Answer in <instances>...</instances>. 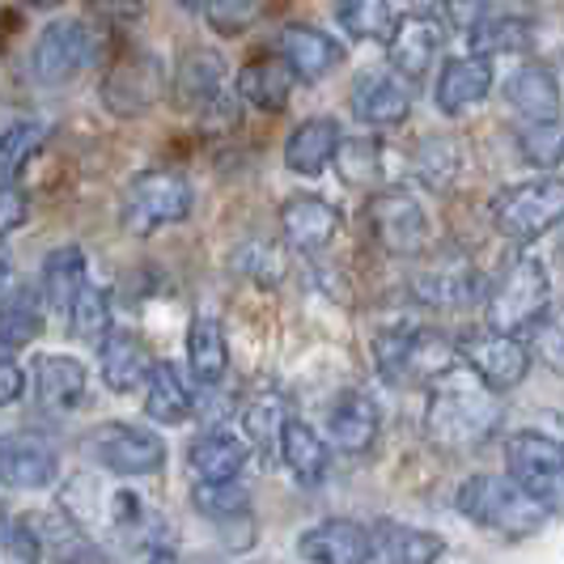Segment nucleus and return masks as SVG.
Returning <instances> with one entry per match:
<instances>
[{"label": "nucleus", "instance_id": "nucleus-1", "mask_svg": "<svg viewBox=\"0 0 564 564\" xmlns=\"http://www.w3.org/2000/svg\"><path fill=\"white\" fill-rule=\"evenodd\" d=\"M501 416H506L501 391H492L463 357L429 378V399H424L429 442L446 451H471L497 433Z\"/></svg>", "mask_w": 564, "mask_h": 564}, {"label": "nucleus", "instance_id": "nucleus-2", "mask_svg": "<svg viewBox=\"0 0 564 564\" xmlns=\"http://www.w3.org/2000/svg\"><path fill=\"white\" fill-rule=\"evenodd\" d=\"M454 509L467 522H476V527L501 539H535L552 522V513L539 506L509 471L506 476H471V480H463L458 492H454Z\"/></svg>", "mask_w": 564, "mask_h": 564}, {"label": "nucleus", "instance_id": "nucleus-3", "mask_svg": "<svg viewBox=\"0 0 564 564\" xmlns=\"http://www.w3.org/2000/svg\"><path fill=\"white\" fill-rule=\"evenodd\" d=\"M196 208V192L178 170H144L123 187L119 221L128 234H158L166 226L187 221Z\"/></svg>", "mask_w": 564, "mask_h": 564}, {"label": "nucleus", "instance_id": "nucleus-4", "mask_svg": "<svg viewBox=\"0 0 564 564\" xmlns=\"http://www.w3.org/2000/svg\"><path fill=\"white\" fill-rule=\"evenodd\" d=\"M564 221V178L539 174L527 183H513L492 199V226L509 242H535L547 229Z\"/></svg>", "mask_w": 564, "mask_h": 564}, {"label": "nucleus", "instance_id": "nucleus-5", "mask_svg": "<svg viewBox=\"0 0 564 564\" xmlns=\"http://www.w3.org/2000/svg\"><path fill=\"white\" fill-rule=\"evenodd\" d=\"M506 471L552 518H564V442L535 433V429L513 433L506 437Z\"/></svg>", "mask_w": 564, "mask_h": 564}, {"label": "nucleus", "instance_id": "nucleus-6", "mask_svg": "<svg viewBox=\"0 0 564 564\" xmlns=\"http://www.w3.org/2000/svg\"><path fill=\"white\" fill-rule=\"evenodd\" d=\"M552 302V284H547V268L535 254H518L509 263L501 284L488 293V327L497 332H513L522 336L527 327H535L539 314Z\"/></svg>", "mask_w": 564, "mask_h": 564}, {"label": "nucleus", "instance_id": "nucleus-7", "mask_svg": "<svg viewBox=\"0 0 564 564\" xmlns=\"http://www.w3.org/2000/svg\"><path fill=\"white\" fill-rule=\"evenodd\" d=\"M166 94V64L153 47H128L102 77V107L119 119L153 111Z\"/></svg>", "mask_w": 564, "mask_h": 564}, {"label": "nucleus", "instance_id": "nucleus-8", "mask_svg": "<svg viewBox=\"0 0 564 564\" xmlns=\"http://www.w3.org/2000/svg\"><path fill=\"white\" fill-rule=\"evenodd\" d=\"M373 357L387 382H429L437 369L458 361V348L424 327H399L373 339Z\"/></svg>", "mask_w": 564, "mask_h": 564}, {"label": "nucleus", "instance_id": "nucleus-9", "mask_svg": "<svg viewBox=\"0 0 564 564\" xmlns=\"http://www.w3.org/2000/svg\"><path fill=\"white\" fill-rule=\"evenodd\" d=\"M98 52L94 43V30L77 22V18H59L52 26H43V34L34 39V52H30V77L47 89L59 85H73L89 68V59Z\"/></svg>", "mask_w": 564, "mask_h": 564}, {"label": "nucleus", "instance_id": "nucleus-10", "mask_svg": "<svg viewBox=\"0 0 564 564\" xmlns=\"http://www.w3.org/2000/svg\"><path fill=\"white\" fill-rule=\"evenodd\" d=\"M89 458L115 476H158L166 467V437L149 433L141 424L111 421L94 429L89 437Z\"/></svg>", "mask_w": 564, "mask_h": 564}, {"label": "nucleus", "instance_id": "nucleus-11", "mask_svg": "<svg viewBox=\"0 0 564 564\" xmlns=\"http://www.w3.org/2000/svg\"><path fill=\"white\" fill-rule=\"evenodd\" d=\"M369 234L378 238V247L391 254H421L429 247V213L412 192L387 187L366 204Z\"/></svg>", "mask_w": 564, "mask_h": 564}, {"label": "nucleus", "instance_id": "nucleus-12", "mask_svg": "<svg viewBox=\"0 0 564 564\" xmlns=\"http://www.w3.org/2000/svg\"><path fill=\"white\" fill-rule=\"evenodd\" d=\"M454 348H458V357L476 369L492 391H501V395L513 391V387H522L527 373H531V348L522 344V336H513V332H497V327L471 332V336L458 339Z\"/></svg>", "mask_w": 564, "mask_h": 564}, {"label": "nucleus", "instance_id": "nucleus-13", "mask_svg": "<svg viewBox=\"0 0 564 564\" xmlns=\"http://www.w3.org/2000/svg\"><path fill=\"white\" fill-rule=\"evenodd\" d=\"M59 476L56 446L39 433H4L0 437V488L43 492Z\"/></svg>", "mask_w": 564, "mask_h": 564}, {"label": "nucleus", "instance_id": "nucleus-14", "mask_svg": "<svg viewBox=\"0 0 564 564\" xmlns=\"http://www.w3.org/2000/svg\"><path fill=\"white\" fill-rule=\"evenodd\" d=\"M387 52H391V64L395 73H403L408 82H421L429 77V68L442 56V43H446V30L433 13H403L395 18V26L387 34Z\"/></svg>", "mask_w": 564, "mask_h": 564}, {"label": "nucleus", "instance_id": "nucleus-15", "mask_svg": "<svg viewBox=\"0 0 564 564\" xmlns=\"http://www.w3.org/2000/svg\"><path fill=\"white\" fill-rule=\"evenodd\" d=\"M149 369H153V352L144 348V339L137 332L111 327L107 336L98 339V373H102V382L111 387L115 395L141 391Z\"/></svg>", "mask_w": 564, "mask_h": 564}, {"label": "nucleus", "instance_id": "nucleus-16", "mask_svg": "<svg viewBox=\"0 0 564 564\" xmlns=\"http://www.w3.org/2000/svg\"><path fill=\"white\" fill-rule=\"evenodd\" d=\"M339 226H344V217H339L336 204H327V199L318 196H293L284 199L281 208V229H284V242L293 247V251H327L332 242H336Z\"/></svg>", "mask_w": 564, "mask_h": 564}, {"label": "nucleus", "instance_id": "nucleus-17", "mask_svg": "<svg viewBox=\"0 0 564 564\" xmlns=\"http://www.w3.org/2000/svg\"><path fill=\"white\" fill-rule=\"evenodd\" d=\"M352 111L369 128H395L412 111V85L403 73H366L352 85Z\"/></svg>", "mask_w": 564, "mask_h": 564}, {"label": "nucleus", "instance_id": "nucleus-18", "mask_svg": "<svg viewBox=\"0 0 564 564\" xmlns=\"http://www.w3.org/2000/svg\"><path fill=\"white\" fill-rule=\"evenodd\" d=\"M488 89H492V59L471 52V56H458L442 64L433 98H437V111L458 119L463 111L480 107L484 98H488Z\"/></svg>", "mask_w": 564, "mask_h": 564}, {"label": "nucleus", "instance_id": "nucleus-19", "mask_svg": "<svg viewBox=\"0 0 564 564\" xmlns=\"http://www.w3.org/2000/svg\"><path fill=\"white\" fill-rule=\"evenodd\" d=\"M276 52L289 59L297 82H323L327 73H336L339 59H344V47L318 26H284L276 34Z\"/></svg>", "mask_w": 564, "mask_h": 564}, {"label": "nucleus", "instance_id": "nucleus-20", "mask_svg": "<svg viewBox=\"0 0 564 564\" xmlns=\"http://www.w3.org/2000/svg\"><path fill=\"white\" fill-rule=\"evenodd\" d=\"M302 561L314 564H361L369 561V527L352 518H327L302 535Z\"/></svg>", "mask_w": 564, "mask_h": 564}, {"label": "nucleus", "instance_id": "nucleus-21", "mask_svg": "<svg viewBox=\"0 0 564 564\" xmlns=\"http://www.w3.org/2000/svg\"><path fill=\"white\" fill-rule=\"evenodd\" d=\"M293 82H297V73L289 68V59L281 52H272V56H254L242 73H238V98L254 107V111H268L276 115L289 107V98H293Z\"/></svg>", "mask_w": 564, "mask_h": 564}, {"label": "nucleus", "instance_id": "nucleus-22", "mask_svg": "<svg viewBox=\"0 0 564 564\" xmlns=\"http://www.w3.org/2000/svg\"><path fill=\"white\" fill-rule=\"evenodd\" d=\"M446 556V543L433 531L408 527V522H378L369 531V561L378 564H429Z\"/></svg>", "mask_w": 564, "mask_h": 564}, {"label": "nucleus", "instance_id": "nucleus-23", "mask_svg": "<svg viewBox=\"0 0 564 564\" xmlns=\"http://www.w3.org/2000/svg\"><path fill=\"white\" fill-rule=\"evenodd\" d=\"M276 446H281V458H284V467H289V476L302 484V488H318V484L327 480V471H332V451H327V442H323L318 429L289 416L281 429V437H276Z\"/></svg>", "mask_w": 564, "mask_h": 564}, {"label": "nucleus", "instance_id": "nucleus-24", "mask_svg": "<svg viewBox=\"0 0 564 564\" xmlns=\"http://www.w3.org/2000/svg\"><path fill=\"white\" fill-rule=\"evenodd\" d=\"M85 387H89L85 366L68 352H47V357L34 361V395H39L43 408L73 412V408H82Z\"/></svg>", "mask_w": 564, "mask_h": 564}, {"label": "nucleus", "instance_id": "nucleus-25", "mask_svg": "<svg viewBox=\"0 0 564 564\" xmlns=\"http://www.w3.org/2000/svg\"><path fill=\"white\" fill-rule=\"evenodd\" d=\"M336 144H339V123L332 115L302 119V123L293 128V137L284 141V166L293 170V174L314 178V174H323V170L332 166Z\"/></svg>", "mask_w": 564, "mask_h": 564}, {"label": "nucleus", "instance_id": "nucleus-26", "mask_svg": "<svg viewBox=\"0 0 564 564\" xmlns=\"http://www.w3.org/2000/svg\"><path fill=\"white\" fill-rule=\"evenodd\" d=\"M378 403L361 391H348V395H339L332 403V412H327V433H332V446H339L344 454H366L373 446V437H378Z\"/></svg>", "mask_w": 564, "mask_h": 564}, {"label": "nucleus", "instance_id": "nucleus-27", "mask_svg": "<svg viewBox=\"0 0 564 564\" xmlns=\"http://www.w3.org/2000/svg\"><path fill=\"white\" fill-rule=\"evenodd\" d=\"M187 369L199 387H221L229 373V339L226 323L213 314H199L187 327Z\"/></svg>", "mask_w": 564, "mask_h": 564}, {"label": "nucleus", "instance_id": "nucleus-28", "mask_svg": "<svg viewBox=\"0 0 564 564\" xmlns=\"http://www.w3.org/2000/svg\"><path fill=\"white\" fill-rule=\"evenodd\" d=\"M506 102L522 119H552L561 115V77L552 64H522L506 82Z\"/></svg>", "mask_w": 564, "mask_h": 564}, {"label": "nucleus", "instance_id": "nucleus-29", "mask_svg": "<svg viewBox=\"0 0 564 564\" xmlns=\"http://www.w3.org/2000/svg\"><path fill=\"white\" fill-rule=\"evenodd\" d=\"M43 323H47V302H43V289H30V284H13L4 297H0V344L13 352V348H26L43 336Z\"/></svg>", "mask_w": 564, "mask_h": 564}, {"label": "nucleus", "instance_id": "nucleus-30", "mask_svg": "<svg viewBox=\"0 0 564 564\" xmlns=\"http://www.w3.org/2000/svg\"><path fill=\"white\" fill-rule=\"evenodd\" d=\"M144 412L158 424H183L196 416V399L187 391L183 373L170 361H153L149 378H144Z\"/></svg>", "mask_w": 564, "mask_h": 564}, {"label": "nucleus", "instance_id": "nucleus-31", "mask_svg": "<svg viewBox=\"0 0 564 564\" xmlns=\"http://www.w3.org/2000/svg\"><path fill=\"white\" fill-rule=\"evenodd\" d=\"M531 39H535V26L518 13H501V9H488L484 18L467 26V43L476 56H513V52H527Z\"/></svg>", "mask_w": 564, "mask_h": 564}, {"label": "nucleus", "instance_id": "nucleus-32", "mask_svg": "<svg viewBox=\"0 0 564 564\" xmlns=\"http://www.w3.org/2000/svg\"><path fill=\"white\" fill-rule=\"evenodd\" d=\"M221 89H226V64H221V56L208 52V47H192L183 56V64H178V73H174L178 102L192 107V111H204Z\"/></svg>", "mask_w": 564, "mask_h": 564}, {"label": "nucleus", "instance_id": "nucleus-33", "mask_svg": "<svg viewBox=\"0 0 564 564\" xmlns=\"http://www.w3.org/2000/svg\"><path fill=\"white\" fill-rule=\"evenodd\" d=\"M247 458H251V442H238L217 429L187 446V467L196 471V480H234L242 476Z\"/></svg>", "mask_w": 564, "mask_h": 564}, {"label": "nucleus", "instance_id": "nucleus-34", "mask_svg": "<svg viewBox=\"0 0 564 564\" xmlns=\"http://www.w3.org/2000/svg\"><path fill=\"white\" fill-rule=\"evenodd\" d=\"M85 284H89V268H85L82 247H56L43 259V302H47V311L64 314Z\"/></svg>", "mask_w": 564, "mask_h": 564}, {"label": "nucleus", "instance_id": "nucleus-35", "mask_svg": "<svg viewBox=\"0 0 564 564\" xmlns=\"http://www.w3.org/2000/svg\"><path fill=\"white\" fill-rule=\"evenodd\" d=\"M412 289L421 302H433V306H467L476 297V276L467 259H442V263H429L412 281Z\"/></svg>", "mask_w": 564, "mask_h": 564}, {"label": "nucleus", "instance_id": "nucleus-36", "mask_svg": "<svg viewBox=\"0 0 564 564\" xmlns=\"http://www.w3.org/2000/svg\"><path fill=\"white\" fill-rule=\"evenodd\" d=\"M463 170H467V149L454 137H429L416 149V178L429 192H451L463 178Z\"/></svg>", "mask_w": 564, "mask_h": 564}, {"label": "nucleus", "instance_id": "nucleus-37", "mask_svg": "<svg viewBox=\"0 0 564 564\" xmlns=\"http://www.w3.org/2000/svg\"><path fill=\"white\" fill-rule=\"evenodd\" d=\"M518 153H522L527 166L535 170L564 166V115L527 119V128H518Z\"/></svg>", "mask_w": 564, "mask_h": 564}, {"label": "nucleus", "instance_id": "nucleus-38", "mask_svg": "<svg viewBox=\"0 0 564 564\" xmlns=\"http://www.w3.org/2000/svg\"><path fill=\"white\" fill-rule=\"evenodd\" d=\"M47 137L52 132L39 119H22V123L4 128V137H0V183H18L22 170L30 166V158L47 144Z\"/></svg>", "mask_w": 564, "mask_h": 564}, {"label": "nucleus", "instance_id": "nucleus-39", "mask_svg": "<svg viewBox=\"0 0 564 564\" xmlns=\"http://www.w3.org/2000/svg\"><path fill=\"white\" fill-rule=\"evenodd\" d=\"M332 162H336L339 178H344L348 187H361V192H373L378 178H382V149H378L373 137H357V141H344V137H339Z\"/></svg>", "mask_w": 564, "mask_h": 564}, {"label": "nucleus", "instance_id": "nucleus-40", "mask_svg": "<svg viewBox=\"0 0 564 564\" xmlns=\"http://www.w3.org/2000/svg\"><path fill=\"white\" fill-rule=\"evenodd\" d=\"M192 509L213 518V522H234V518H247L251 513V492L234 480H199L192 488Z\"/></svg>", "mask_w": 564, "mask_h": 564}, {"label": "nucleus", "instance_id": "nucleus-41", "mask_svg": "<svg viewBox=\"0 0 564 564\" xmlns=\"http://www.w3.org/2000/svg\"><path fill=\"white\" fill-rule=\"evenodd\" d=\"M64 318H68V332H73L77 339H85V344H98V339L115 327L111 297H107L98 284H85L82 293L73 297V306L64 311Z\"/></svg>", "mask_w": 564, "mask_h": 564}, {"label": "nucleus", "instance_id": "nucleus-42", "mask_svg": "<svg viewBox=\"0 0 564 564\" xmlns=\"http://www.w3.org/2000/svg\"><path fill=\"white\" fill-rule=\"evenodd\" d=\"M336 22L352 39H387L395 26V13L387 0H336Z\"/></svg>", "mask_w": 564, "mask_h": 564}, {"label": "nucleus", "instance_id": "nucleus-43", "mask_svg": "<svg viewBox=\"0 0 564 564\" xmlns=\"http://www.w3.org/2000/svg\"><path fill=\"white\" fill-rule=\"evenodd\" d=\"M284 421H289V408L281 403V395H254L242 408V429L251 446H272L281 437Z\"/></svg>", "mask_w": 564, "mask_h": 564}, {"label": "nucleus", "instance_id": "nucleus-44", "mask_svg": "<svg viewBox=\"0 0 564 564\" xmlns=\"http://www.w3.org/2000/svg\"><path fill=\"white\" fill-rule=\"evenodd\" d=\"M229 268L238 276H247V281L268 289V284H276L284 276V254L272 242H247V247H238V251L229 254Z\"/></svg>", "mask_w": 564, "mask_h": 564}, {"label": "nucleus", "instance_id": "nucleus-45", "mask_svg": "<svg viewBox=\"0 0 564 564\" xmlns=\"http://www.w3.org/2000/svg\"><path fill=\"white\" fill-rule=\"evenodd\" d=\"M259 9H263V0H204L199 4L204 22L213 26V34H221V39H238L242 30H251Z\"/></svg>", "mask_w": 564, "mask_h": 564}, {"label": "nucleus", "instance_id": "nucleus-46", "mask_svg": "<svg viewBox=\"0 0 564 564\" xmlns=\"http://www.w3.org/2000/svg\"><path fill=\"white\" fill-rule=\"evenodd\" d=\"M535 357L552 373L564 378V306L561 311H543L535 323Z\"/></svg>", "mask_w": 564, "mask_h": 564}, {"label": "nucleus", "instance_id": "nucleus-47", "mask_svg": "<svg viewBox=\"0 0 564 564\" xmlns=\"http://www.w3.org/2000/svg\"><path fill=\"white\" fill-rule=\"evenodd\" d=\"M30 217V204L26 196L18 192V183H0V242L13 234V229H22Z\"/></svg>", "mask_w": 564, "mask_h": 564}, {"label": "nucleus", "instance_id": "nucleus-48", "mask_svg": "<svg viewBox=\"0 0 564 564\" xmlns=\"http://www.w3.org/2000/svg\"><path fill=\"white\" fill-rule=\"evenodd\" d=\"M22 395H26V369L18 366V361L9 357V348L0 344V408L18 403Z\"/></svg>", "mask_w": 564, "mask_h": 564}, {"label": "nucleus", "instance_id": "nucleus-49", "mask_svg": "<svg viewBox=\"0 0 564 564\" xmlns=\"http://www.w3.org/2000/svg\"><path fill=\"white\" fill-rule=\"evenodd\" d=\"M89 4H94V13H102L107 22H132V18H141L149 0H89Z\"/></svg>", "mask_w": 564, "mask_h": 564}, {"label": "nucleus", "instance_id": "nucleus-50", "mask_svg": "<svg viewBox=\"0 0 564 564\" xmlns=\"http://www.w3.org/2000/svg\"><path fill=\"white\" fill-rule=\"evenodd\" d=\"M13 289V263H9V254L0 251V297Z\"/></svg>", "mask_w": 564, "mask_h": 564}, {"label": "nucleus", "instance_id": "nucleus-51", "mask_svg": "<svg viewBox=\"0 0 564 564\" xmlns=\"http://www.w3.org/2000/svg\"><path fill=\"white\" fill-rule=\"evenodd\" d=\"M18 4H30V9H56L64 0H18Z\"/></svg>", "mask_w": 564, "mask_h": 564}, {"label": "nucleus", "instance_id": "nucleus-52", "mask_svg": "<svg viewBox=\"0 0 564 564\" xmlns=\"http://www.w3.org/2000/svg\"><path fill=\"white\" fill-rule=\"evenodd\" d=\"M178 4H187V9H199V4H204V0H178Z\"/></svg>", "mask_w": 564, "mask_h": 564}, {"label": "nucleus", "instance_id": "nucleus-53", "mask_svg": "<svg viewBox=\"0 0 564 564\" xmlns=\"http://www.w3.org/2000/svg\"><path fill=\"white\" fill-rule=\"evenodd\" d=\"M416 4H429V9H433V4H446V0H416Z\"/></svg>", "mask_w": 564, "mask_h": 564}]
</instances>
